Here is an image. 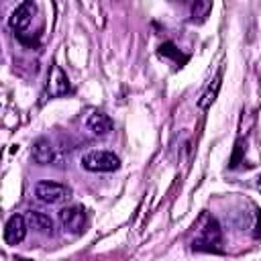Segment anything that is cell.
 I'll return each instance as SVG.
<instances>
[{
    "mask_svg": "<svg viewBox=\"0 0 261 261\" xmlns=\"http://www.w3.org/2000/svg\"><path fill=\"white\" fill-rule=\"evenodd\" d=\"M222 243V232L210 214H200V218L192 226V247L196 251H220Z\"/></svg>",
    "mask_w": 261,
    "mask_h": 261,
    "instance_id": "obj_1",
    "label": "cell"
},
{
    "mask_svg": "<svg viewBox=\"0 0 261 261\" xmlns=\"http://www.w3.org/2000/svg\"><path fill=\"white\" fill-rule=\"evenodd\" d=\"M82 165L88 171H116L120 159L112 151H90L82 157Z\"/></svg>",
    "mask_w": 261,
    "mask_h": 261,
    "instance_id": "obj_2",
    "label": "cell"
},
{
    "mask_svg": "<svg viewBox=\"0 0 261 261\" xmlns=\"http://www.w3.org/2000/svg\"><path fill=\"white\" fill-rule=\"evenodd\" d=\"M35 196L45 204H61V202L69 200L71 190L57 181H39L35 188Z\"/></svg>",
    "mask_w": 261,
    "mask_h": 261,
    "instance_id": "obj_3",
    "label": "cell"
},
{
    "mask_svg": "<svg viewBox=\"0 0 261 261\" xmlns=\"http://www.w3.org/2000/svg\"><path fill=\"white\" fill-rule=\"evenodd\" d=\"M59 220L63 224L65 230L73 232V234H82L86 230V210L82 206H67L59 210Z\"/></svg>",
    "mask_w": 261,
    "mask_h": 261,
    "instance_id": "obj_4",
    "label": "cell"
},
{
    "mask_svg": "<svg viewBox=\"0 0 261 261\" xmlns=\"http://www.w3.org/2000/svg\"><path fill=\"white\" fill-rule=\"evenodd\" d=\"M35 12H37V4L35 2H20L12 10V14H10V27L16 33L27 31L29 24H31V20H33V16H35Z\"/></svg>",
    "mask_w": 261,
    "mask_h": 261,
    "instance_id": "obj_5",
    "label": "cell"
},
{
    "mask_svg": "<svg viewBox=\"0 0 261 261\" xmlns=\"http://www.w3.org/2000/svg\"><path fill=\"white\" fill-rule=\"evenodd\" d=\"M27 234V218L20 214H14L8 218L6 226H4V241L8 245H18Z\"/></svg>",
    "mask_w": 261,
    "mask_h": 261,
    "instance_id": "obj_6",
    "label": "cell"
},
{
    "mask_svg": "<svg viewBox=\"0 0 261 261\" xmlns=\"http://www.w3.org/2000/svg\"><path fill=\"white\" fill-rule=\"evenodd\" d=\"M47 92L49 96H63L65 92H69V82H67V75L61 71L59 65H53L51 67V73H49V84H47Z\"/></svg>",
    "mask_w": 261,
    "mask_h": 261,
    "instance_id": "obj_7",
    "label": "cell"
},
{
    "mask_svg": "<svg viewBox=\"0 0 261 261\" xmlns=\"http://www.w3.org/2000/svg\"><path fill=\"white\" fill-rule=\"evenodd\" d=\"M33 159L39 165H49L55 159V151L47 139H37V143L33 145Z\"/></svg>",
    "mask_w": 261,
    "mask_h": 261,
    "instance_id": "obj_8",
    "label": "cell"
},
{
    "mask_svg": "<svg viewBox=\"0 0 261 261\" xmlns=\"http://www.w3.org/2000/svg\"><path fill=\"white\" fill-rule=\"evenodd\" d=\"M88 128H90L94 135L104 137V135H108V133L112 130V120H110V116L104 114V112H94V114H90V118H88Z\"/></svg>",
    "mask_w": 261,
    "mask_h": 261,
    "instance_id": "obj_9",
    "label": "cell"
},
{
    "mask_svg": "<svg viewBox=\"0 0 261 261\" xmlns=\"http://www.w3.org/2000/svg\"><path fill=\"white\" fill-rule=\"evenodd\" d=\"M27 222H29L37 232L51 234V230H53V220H51L45 212H39V210H31V212L27 214Z\"/></svg>",
    "mask_w": 261,
    "mask_h": 261,
    "instance_id": "obj_10",
    "label": "cell"
},
{
    "mask_svg": "<svg viewBox=\"0 0 261 261\" xmlns=\"http://www.w3.org/2000/svg\"><path fill=\"white\" fill-rule=\"evenodd\" d=\"M220 77H222V69H218V73L214 75V80H212V84L206 88V92L202 94V100H200V108H208L214 100H216V94H218V90H220Z\"/></svg>",
    "mask_w": 261,
    "mask_h": 261,
    "instance_id": "obj_11",
    "label": "cell"
},
{
    "mask_svg": "<svg viewBox=\"0 0 261 261\" xmlns=\"http://www.w3.org/2000/svg\"><path fill=\"white\" fill-rule=\"evenodd\" d=\"M210 10H212V2L210 0H196L192 4V20H196V22L206 20Z\"/></svg>",
    "mask_w": 261,
    "mask_h": 261,
    "instance_id": "obj_12",
    "label": "cell"
},
{
    "mask_svg": "<svg viewBox=\"0 0 261 261\" xmlns=\"http://www.w3.org/2000/svg\"><path fill=\"white\" fill-rule=\"evenodd\" d=\"M259 186H261V177H259Z\"/></svg>",
    "mask_w": 261,
    "mask_h": 261,
    "instance_id": "obj_13",
    "label": "cell"
}]
</instances>
